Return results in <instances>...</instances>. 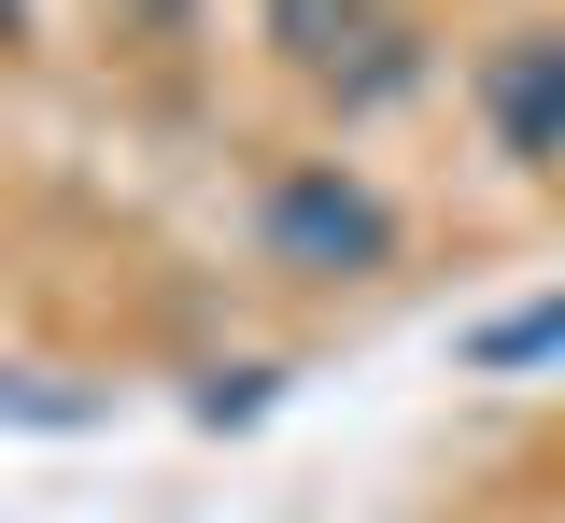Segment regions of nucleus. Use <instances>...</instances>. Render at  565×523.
<instances>
[{"instance_id":"nucleus-1","label":"nucleus","mask_w":565,"mask_h":523,"mask_svg":"<svg viewBox=\"0 0 565 523\" xmlns=\"http://www.w3.org/2000/svg\"><path fill=\"white\" fill-rule=\"evenodd\" d=\"M255 226H269L282 269H311V284H367V269H396V199H382L367 170H340V156H297V170H269Z\"/></svg>"},{"instance_id":"nucleus-2","label":"nucleus","mask_w":565,"mask_h":523,"mask_svg":"<svg viewBox=\"0 0 565 523\" xmlns=\"http://www.w3.org/2000/svg\"><path fill=\"white\" fill-rule=\"evenodd\" d=\"M269 43H282L311 85H340V99H396V85L424 72L411 29H396L382 0H269Z\"/></svg>"},{"instance_id":"nucleus-3","label":"nucleus","mask_w":565,"mask_h":523,"mask_svg":"<svg viewBox=\"0 0 565 523\" xmlns=\"http://www.w3.org/2000/svg\"><path fill=\"white\" fill-rule=\"evenodd\" d=\"M481 128H494V156H565V29L481 43Z\"/></svg>"},{"instance_id":"nucleus-4","label":"nucleus","mask_w":565,"mask_h":523,"mask_svg":"<svg viewBox=\"0 0 565 523\" xmlns=\"http://www.w3.org/2000/svg\"><path fill=\"white\" fill-rule=\"evenodd\" d=\"M537 354H565V298H537V311H509V325L467 340V369H537Z\"/></svg>"},{"instance_id":"nucleus-5","label":"nucleus","mask_w":565,"mask_h":523,"mask_svg":"<svg viewBox=\"0 0 565 523\" xmlns=\"http://www.w3.org/2000/svg\"><path fill=\"white\" fill-rule=\"evenodd\" d=\"M0 29H14V0H0Z\"/></svg>"}]
</instances>
